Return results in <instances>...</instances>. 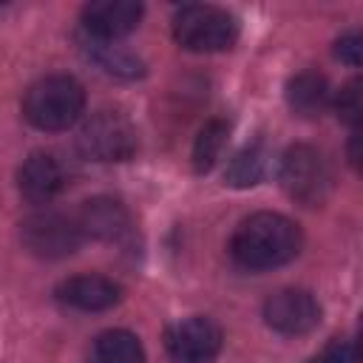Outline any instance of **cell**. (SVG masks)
<instances>
[{
  "mask_svg": "<svg viewBox=\"0 0 363 363\" xmlns=\"http://www.w3.org/2000/svg\"><path fill=\"white\" fill-rule=\"evenodd\" d=\"M303 247L301 227L272 210H261L247 216L233 238H230V255L244 269H275L289 264Z\"/></svg>",
  "mask_w": 363,
  "mask_h": 363,
  "instance_id": "6da1fadb",
  "label": "cell"
},
{
  "mask_svg": "<svg viewBox=\"0 0 363 363\" xmlns=\"http://www.w3.org/2000/svg\"><path fill=\"white\" fill-rule=\"evenodd\" d=\"M335 57H337L340 62L352 65V68H360V62H363V37H360L357 28H352V31H346V34L337 37V43H335Z\"/></svg>",
  "mask_w": 363,
  "mask_h": 363,
  "instance_id": "d6986e66",
  "label": "cell"
},
{
  "mask_svg": "<svg viewBox=\"0 0 363 363\" xmlns=\"http://www.w3.org/2000/svg\"><path fill=\"white\" fill-rule=\"evenodd\" d=\"M82 48L88 54V60H94L105 74L111 77H122V79H133V77H142V62L139 57H133L130 51H125L122 45L116 43H102V40H94V37H82Z\"/></svg>",
  "mask_w": 363,
  "mask_h": 363,
  "instance_id": "9a60e30c",
  "label": "cell"
},
{
  "mask_svg": "<svg viewBox=\"0 0 363 363\" xmlns=\"http://www.w3.org/2000/svg\"><path fill=\"white\" fill-rule=\"evenodd\" d=\"M312 363H357V349L349 340H335Z\"/></svg>",
  "mask_w": 363,
  "mask_h": 363,
  "instance_id": "ffe728a7",
  "label": "cell"
},
{
  "mask_svg": "<svg viewBox=\"0 0 363 363\" xmlns=\"http://www.w3.org/2000/svg\"><path fill=\"white\" fill-rule=\"evenodd\" d=\"M20 241L31 255L57 261V258H65L79 250L82 233H79L74 216L45 207L20 221Z\"/></svg>",
  "mask_w": 363,
  "mask_h": 363,
  "instance_id": "8992f818",
  "label": "cell"
},
{
  "mask_svg": "<svg viewBox=\"0 0 363 363\" xmlns=\"http://www.w3.org/2000/svg\"><path fill=\"white\" fill-rule=\"evenodd\" d=\"M82 238H96V241H119L130 230V213L122 201L111 196H96L88 199L79 213L74 216Z\"/></svg>",
  "mask_w": 363,
  "mask_h": 363,
  "instance_id": "8fae6325",
  "label": "cell"
},
{
  "mask_svg": "<svg viewBox=\"0 0 363 363\" xmlns=\"http://www.w3.org/2000/svg\"><path fill=\"white\" fill-rule=\"evenodd\" d=\"M68 167L57 153L37 150L17 170V190L31 204H48L68 187Z\"/></svg>",
  "mask_w": 363,
  "mask_h": 363,
  "instance_id": "9c48e42d",
  "label": "cell"
},
{
  "mask_svg": "<svg viewBox=\"0 0 363 363\" xmlns=\"http://www.w3.org/2000/svg\"><path fill=\"white\" fill-rule=\"evenodd\" d=\"M286 102L298 116H320L332 102V91L323 74L301 71L286 82Z\"/></svg>",
  "mask_w": 363,
  "mask_h": 363,
  "instance_id": "4fadbf2b",
  "label": "cell"
},
{
  "mask_svg": "<svg viewBox=\"0 0 363 363\" xmlns=\"http://www.w3.org/2000/svg\"><path fill=\"white\" fill-rule=\"evenodd\" d=\"M57 298L79 312H105L122 301V286L105 275H74L57 286Z\"/></svg>",
  "mask_w": 363,
  "mask_h": 363,
  "instance_id": "7c38bea8",
  "label": "cell"
},
{
  "mask_svg": "<svg viewBox=\"0 0 363 363\" xmlns=\"http://www.w3.org/2000/svg\"><path fill=\"white\" fill-rule=\"evenodd\" d=\"M173 37L187 51H224L238 40V20L221 6L187 3L173 14Z\"/></svg>",
  "mask_w": 363,
  "mask_h": 363,
  "instance_id": "277c9868",
  "label": "cell"
},
{
  "mask_svg": "<svg viewBox=\"0 0 363 363\" xmlns=\"http://www.w3.org/2000/svg\"><path fill=\"white\" fill-rule=\"evenodd\" d=\"M332 105H335V113H337L346 125L357 128V122H360V116H363V85H360V79L354 77V79L343 82V85L335 91Z\"/></svg>",
  "mask_w": 363,
  "mask_h": 363,
  "instance_id": "ac0fdd59",
  "label": "cell"
},
{
  "mask_svg": "<svg viewBox=\"0 0 363 363\" xmlns=\"http://www.w3.org/2000/svg\"><path fill=\"white\" fill-rule=\"evenodd\" d=\"M142 14L145 9L136 0H94L82 9V28L94 40L116 43L139 26Z\"/></svg>",
  "mask_w": 363,
  "mask_h": 363,
  "instance_id": "30bf717a",
  "label": "cell"
},
{
  "mask_svg": "<svg viewBox=\"0 0 363 363\" xmlns=\"http://www.w3.org/2000/svg\"><path fill=\"white\" fill-rule=\"evenodd\" d=\"M77 147L94 162H128L139 147V136L122 111H96L82 122Z\"/></svg>",
  "mask_w": 363,
  "mask_h": 363,
  "instance_id": "5b68a950",
  "label": "cell"
},
{
  "mask_svg": "<svg viewBox=\"0 0 363 363\" xmlns=\"http://www.w3.org/2000/svg\"><path fill=\"white\" fill-rule=\"evenodd\" d=\"M264 320L269 329L286 337L309 335L320 323V303L306 289H278L264 301Z\"/></svg>",
  "mask_w": 363,
  "mask_h": 363,
  "instance_id": "ba28073f",
  "label": "cell"
},
{
  "mask_svg": "<svg viewBox=\"0 0 363 363\" xmlns=\"http://www.w3.org/2000/svg\"><path fill=\"white\" fill-rule=\"evenodd\" d=\"M264 170H267V150H264L261 142H252L230 159V164L224 170V179L233 187H252L264 179Z\"/></svg>",
  "mask_w": 363,
  "mask_h": 363,
  "instance_id": "2e32d148",
  "label": "cell"
},
{
  "mask_svg": "<svg viewBox=\"0 0 363 363\" xmlns=\"http://www.w3.org/2000/svg\"><path fill=\"white\" fill-rule=\"evenodd\" d=\"M227 136H230V122L227 119L204 122V128L199 130V136L193 142V167H196V173H207L218 162V156L227 145Z\"/></svg>",
  "mask_w": 363,
  "mask_h": 363,
  "instance_id": "e0dca14e",
  "label": "cell"
},
{
  "mask_svg": "<svg viewBox=\"0 0 363 363\" xmlns=\"http://www.w3.org/2000/svg\"><path fill=\"white\" fill-rule=\"evenodd\" d=\"M164 349L173 363H213L221 352V326L204 315L184 318L167 329Z\"/></svg>",
  "mask_w": 363,
  "mask_h": 363,
  "instance_id": "52a82bcc",
  "label": "cell"
},
{
  "mask_svg": "<svg viewBox=\"0 0 363 363\" xmlns=\"http://www.w3.org/2000/svg\"><path fill=\"white\" fill-rule=\"evenodd\" d=\"M88 363H145V349L133 332L108 329L91 340Z\"/></svg>",
  "mask_w": 363,
  "mask_h": 363,
  "instance_id": "5bb4252c",
  "label": "cell"
},
{
  "mask_svg": "<svg viewBox=\"0 0 363 363\" xmlns=\"http://www.w3.org/2000/svg\"><path fill=\"white\" fill-rule=\"evenodd\" d=\"M278 182L292 201L303 207H320L335 187V173L320 147L301 142L284 150L278 162Z\"/></svg>",
  "mask_w": 363,
  "mask_h": 363,
  "instance_id": "3957f363",
  "label": "cell"
},
{
  "mask_svg": "<svg viewBox=\"0 0 363 363\" xmlns=\"http://www.w3.org/2000/svg\"><path fill=\"white\" fill-rule=\"evenodd\" d=\"M85 88L68 74H48L23 94V116L37 130H68L82 119Z\"/></svg>",
  "mask_w": 363,
  "mask_h": 363,
  "instance_id": "7a4b0ae2",
  "label": "cell"
}]
</instances>
